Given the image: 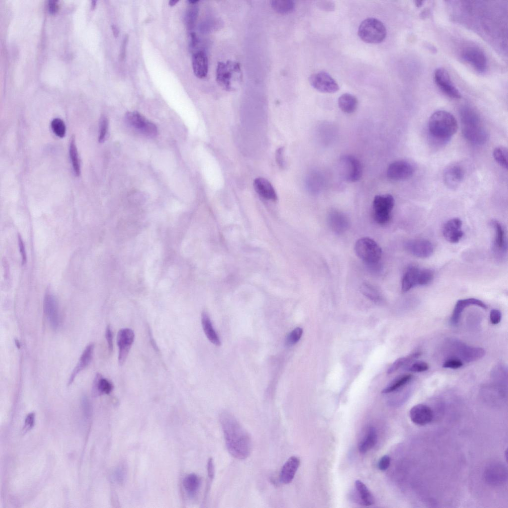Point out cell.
<instances>
[{"mask_svg": "<svg viewBox=\"0 0 508 508\" xmlns=\"http://www.w3.org/2000/svg\"><path fill=\"white\" fill-rule=\"evenodd\" d=\"M111 28L114 36L115 37H117L119 35V30L118 28L115 25H112Z\"/></svg>", "mask_w": 508, "mask_h": 508, "instance_id": "obj_58", "label": "cell"}, {"mask_svg": "<svg viewBox=\"0 0 508 508\" xmlns=\"http://www.w3.org/2000/svg\"><path fill=\"white\" fill-rule=\"evenodd\" d=\"M184 487L186 491L191 496H194L198 492L201 486V479L195 474H191L184 478Z\"/></svg>", "mask_w": 508, "mask_h": 508, "instance_id": "obj_32", "label": "cell"}, {"mask_svg": "<svg viewBox=\"0 0 508 508\" xmlns=\"http://www.w3.org/2000/svg\"><path fill=\"white\" fill-rule=\"evenodd\" d=\"M410 418L415 424L424 426L430 423L433 418L432 409L428 406L420 404L410 410Z\"/></svg>", "mask_w": 508, "mask_h": 508, "instance_id": "obj_19", "label": "cell"}, {"mask_svg": "<svg viewBox=\"0 0 508 508\" xmlns=\"http://www.w3.org/2000/svg\"><path fill=\"white\" fill-rule=\"evenodd\" d=\"M129 37L128 35H125L123 39V44L122 45V48H121L120 52V58L122 60H124L126 55V47L128 41Z\"/></svg>", "mask_w": 508, "mask_h": 508, "instance_id": "obj_54", "label": "cell"}, {"mask_svg": "<svg viewBox=\"0 0 508 508\" xmlns=\"http://www.w3.org/2000/svg\"><path fill=\"white\" fill-rule=\"evenodd\" d=\"M462 353L464 360L470 362L482 358L485 356L486 351L481 348L467 347L463 350Z\"/></svg>", "mask_w": 508, "mask_h": 508, "instance_id": "obj_38", "label": "cell"}, {"mask_svg": "<svg viewBox=\"0 0 508 508\" xmlns=\"http://www.w3.org/2000/svg\"><path fill=\"white\" fill-rule=\"evenodd\" d=\"M303 334V330L301 328H297L287 336L285 344L287 347H292L296 345L300 340Z\"/></svg>", "mask_w": 508, "mask_h": 508, "instance_id": "obj_43", "label": "cell"}, {"mask_svg": "<svg viewBox=\"0 0 508 508\" xmlns=\"http://www.w3.org/2000/svg\"><path fill=\"white\" fill-rule=\"evenodd\" d=\"M108 122L107 118L103 116L101 120L99 141L103 142L106 138L108 131Z\"/></svg>", "mask_w": 508, "mask_h": 508, "instance_id": "obj_45", "label": "cell"}, {"mask_svg": "<svg viewBox=\"0 0 508 508\" xmlns=\"http://www.w3.org/2000/svg\"><path fill=\"white\" fill-rule=\"evenodd\" d=\"M241 70L239 63L228 61L227 62H219L217 64L216 72V80L224 89L227 91L234 90L233 83L235 79L240 78Z\"/></svg>", "mask_w": 508, "mask_h": 508, "instance_id": "obj_6", "label": "cell"}, {"mask_svg": "<svg viewBox=\"0 0 508 508\" xmlns=\"http://www.w3.org/2000/svg\"><path fill=\"white\" fill-rule=\"evenodd\" d=\"M463 366V363L459 359H451L445 361L443 365V367L445 368H450L453 369H456L462 368Z\"/></svg>", "mask_w": 508, "mask_h": 508, "instance_id": "obj_46", "label": "cell"}, {"mask_svg": "<svg viewBox=\"0 0 508 508\" xmlns=\"http://www.w3.org/2000/svg\"><path fill=\"white\" fill-rule=\"evenodd\" d=\"M207 468L209 477L210 480H212L214 476V466L213 459L211 458L209 459Z\"/></svg>", "mask_w": 508, "mask_h": 508, "instance_id": "obj_53", "label": "cell"}, {"mask_svg": "<svg viewBox=\"0 0 508 508\" xmlns=\"http://www.w3.org/2000/svg\"><path fill=\"white\" fill-rule=\"evenodd\" d=\"M463 133L465 138L475 144L485 143L488 134L481 123L480 117L476 111L468 106L462 107L460 111Z\"/></svg>", "mask_w": 508, "mask_h": 508, "instance_id": "obj_3", "label": "cell"}, {"mask_svg": "<svg viewBox=\"0 0 508 508\" xmlns=\"http://www.w3.org/2000/svg\"><path fill=\"white\" fill-rule=\"evenodd\" d=\"M300 464L298 457H290L283 466L280 474V481L285 485L291 483L295 478Z\"/></svg>", "mask_w": 508, "mask_h": 508, "instance_id": "obj_21", "label": "cell"}, {"mask_svg": "<svg viewBox=\"0 0 508 508\" xmlns=\"http://www.w3.org/2000/svg\"><path fill=\"white\" fill-rule=\"evenodd\" d=\"M428 368L429 366L426 362L418 361L407 368V370L415 373H420L427 371Z\"/></svg>", "mask_w": 508, "mask_h": 508, "instance_id": "obj_44", "label": "cell"}, {"mask_svg": "<svg viewBox=\"0 0 508 508\" xmlns=\"http://www.w3.org/2000/svg\"><path fill=\"white\" fill-rule=\"evenodd\" d=\"M82 404L84 412L86 414H89L91 410V406L88 399L86 396H84L82 399Z\"/></svg>", "mask_w": 508, "mask_h": 508, "instance_id": "obj_55", "label": "cell"}, {"mask_svg": "<svg viewBox=\"0 0 508 508\" xmlns=\"http://www.w3.org/2000/svg\"><path fill=\"white\" fill-rule=\"evenodd\" d=\"M407 251L420 258L430 257L434 252V246L430 241L418 238L409 240L405 245Z\"/></svg>", "mask_w": 508, "mask_h": 508, "instance_id": "obj_15", "label": "cell"}, {"mask_svg": "<svg viewBox=\"0 0 508 508\" xmlns=\"http://www.w3.org/2000/svg\"><path fill=\"white\" fill-rule=\"evenodd\" d=\"M413 376L411 374L403 375L395 379L388 386L384 389L382 393L383 394H389L394 392L401 388L411 380Z\"/></svg>", "mask_w": 508, "mask_h": 508, "instance_id": "obj_34", "label": "cell"}, {"mask_svg": "<svg viewBox=\"0 0 508 508\" xmlns=\"http://www.w3.org/2000/svg\"><path fill=\"white\" fill-rule=\"evenodd\" d=\"M355 486L364 505L369 506L375 503L373 495L364 483L357 480L355 482Z\"/></svg>", "mask_w": 508, "mask_h": 508, "instance_id": "obj_33", "label": "cell"}, {"mask_svg": "<svg viewBox=\"0 0 508 508\" xmlns=\"http://www.w3.org/2000/svg\"><path fill=\"white\" fill-rule=\"evenodd\" d=\"M328 220L331 229L337 234L344 233L349 227L348 217L340 211L333 210L330 212Z\"/></svg>", "mask_w": 508, "mask_h": 508, "instance_id": "obj_22", "label": "cell"}, {"mask_svg": "<svg viewBox=\"0 0 508 508\" xmlns=\"http://www.w3.org/2000/svg\"><path fill=\"white\" fill-rule=\"evenodd\" d=\"M491 225L495 231L494 250L499 255L504 254L507 250V239L505 230L501 224L497 221H492Z\"/></svg>", "mask_w": 508, "mask_h": 508, "instance_id": "obj_27", "label": "cell"}, {"mask_svg": "<svg viewBox=\"0 0 508 508\" xmlns=\"http://www.w3.org/2000/svg\"><path fill=\"white\" fill-rule=\"evenodd\" d=\"M354 250L358 257L364 261L371 269L378 268L382 251L376 241L368 237L362 238L357 241Z\"/></svg>", "mask_w": 508, "mask_h": 508, "instance_id": "obj_4", "label": "cell"}, {"mask_svg": "<svg viewBox=\"0 0 508 508\" xmlns=\"http://www.w3.org/2000/svg\"><path fill=\"white\" fill-rule=\"evenodd\" d=\"M105 337L108 344L109 350L112 352L113 349V334L110 326L107 327Z\"/></svg>", "mask_w": 508, "mask_h": 508, "instance_id": "obj_52", "label": "cell"}, {"mask_svg": "<svg viewBox=\"0 0 508 508\" xmlns=\"http://www.w3.org/2000/svg\"><path fill=\"white\" fill-rule=\"evenodd\" d=\"M191 36V46L192 47H195L198 42L197 37L195 33H192L190 35Z\"/></svg>", "mask_w": 508, "mask_h": 508, "instance_id": "obj_57", "label": "cell"}, {"mask_svg": "<svg viewBox=\"0 0 508 508\" xmlns=\"http://www.w3.org/2000/svg\"><path fill=\"white\" fill-rule=\"evenodd\" d=\"M462 226V221L458 218L447 222L443 228V235L445 239L451 244L458 243L464 236Z\"/></svg>", "mask_w": 508, "mask_h": 508, "instance_id": "obj_17", "label": "cell"}, {"mask_svg": "<svg viewBox=\"0 0 508 508\" xmlns=\"http://www.w3.org/2000/svg\"><path fill=\"white\" fill-rule=\"evenodd\" d=\"M15 343H16V345L18 349H19L20 347V343L19 342V341L18 340H16L15 341Z\"/></svg>", "mask_w": 508, "mask_h": 508, "instance_id": "obj_61", "label": "cell"}, {"mask_svg": "<svg viewBox=\"0 0 508 508\" xmlns=\"http://www.w3.org/2000/svg\"><path fill=\"white\" fill-rule=\"evenodd\" d=\"M202 324L209 340L213 345L220 346L221 345L220 338L213 329L208 314L205 312L202 315Z\"/></svg>", "mask_w": 508, "mask_h": 508, "instance_id": "obj_28", "label": "cell"}, {"mask_svg": "<svg viewBox=\"0 0 508 508\" xmlns=\"http://www.w3.org/2000/svg\"><path fill=\"white\" fill-rule=\"evenodd\" d=\"M475 305L482 308L483 309H487V305L482 301L475 298H468L459 300L457 301L451 319V322L453 325H456L461 316V314L464 309L470 306Z\"/></svg>", "mask_w": 508, "mask_h": 508, "instance_id": "obj_23", "label": "cell"}, {"mask_svg": "<svg viewBox=\"0 0 508 508\" xmlns=\"http://www.w3.org/2000/svg\"><path fill=\"white\" fill-rule=\"evenodd\" d=\"M58 9V6L57 4V1H51L49 2V10L51 14H55L56 13Z\"/></svg>", "mask_w": 508, "mask_h": 508, "instance_id": "obj_56", "label": "cell"}, {"mask_svg": "<svg viewBox=\"0 0 508 508\" xmlns=\"http://www.w3.org/2000/svg\"><path fill=\"white\" fill-rule=\"evenodd\" d=\"M309 81L312 87L323 93H333L340 89L333 77L325 71H319L311 76Z\"/></svg>", "mask_w": 508, "mask_h": 508, "instance_id": "obj_11", "label": "cell"}, {"mask_svg": "<svg viewBox=\"0 0 508 508\" xmlns=\"http://www.w3.org/2000/svg\"><path fill=\"white\" fill-rule=\"evenodd\" d=\"M395 205L394 197L389 194L378 195L373 201V216L376 222L380 225L388 223Z\"/></svg>", "mask_w": 508, "mask_h": 508, "instance_id": "obj_7", "label": "cell"}, {"mask_svg": "<svg viewBox=\"0 0 508 508\" xmlns=\"http://www.w3.org/2000/svg\"><path fill=\"white\" fill-rule=\"evenodd\" d=\"M378 441V436L376 429L370 427L368 430L365 438L360 442L358 450L360 453L365 454L376 445Z\"/></svg>", "mask_w": 508, "mask_h": 508, "instance_id": "obj_29", "label": "cell"}, {"mask_svg": "<svg viewBox=\"0 0 508 508\" xmlns=\"http://www.w3.org/2000/svg\"><path fill=\"white\" fill-rule=\"evenodd\" d=\"M35 415L34 413L30 414L26 418L25 423V427L23 430L26 431L31 429L35 425Z\"/></svg>", "mask_w": 508, "mask_h": 508, "instance_id": "obj_51", "label": "cell"}, {"mask_svg": "<svg viewBox=\"0 0 508 508\" xmlns=\"http://www.w3.org/2000/svg\"><path fill=\"white\" fill-rule=\"evenodd\" d=\"M465 176L463 168L459 165H453L445 170L443 179L445 185L449 189H455L461 185Z\"/></svg>", "mask_w": 508, "mask_h": 508, "instance_id": "obj_18", "label": "cell"}, {"mask_svg": "<svg viewBox=\"0 0 508 508\" xmlns=\"http://www.w3.org/2000/svg\"><path fill=\"white\" fill-rule=\"evenodd\" d=\"M134 339L135 334L131 329H123L119 331L117 337V344L119 348L118 362L120 366L124 364Z\"/></svg>", "mask_w": 508, "mask_h": 508, "instance_id": "obj_13", "label": "cell"}, {"mask_svg": "<svg viewBox=\"0 0 508 508\" xmlns=\"http://www.w3.org/2000/svg\"><path fill=\"white\" fill-rule=\"evenodd\" d=\"M52 128L54 133L58 137L62 138L65 137L66 132L65 124L62 120L55 118L52 123Z\"/></svg>", "mask_w": 508, "mask_h": 508, "instance_id": "obj_42", "label": "cell"}, {"mask_svg": "<svg viewBox=\"0 0 508 508\" xmlns=\"http://www.w3.org/2000/svg\"><path fill=\"white\" fill-rule=\"evenodd\" d=\"M391 458L388 455H385L383 456L378 463V468L382 471L386 470L389 468L390 465Z\"/></svg>", "mask_w": 508, "mask_h": 508, "instance_id": "obj_47", "label": "cell"}, {"mask_svg": "<svg viewBox=\"0 0 508 508\" xmlns=\"http://www.w3.org/2000/svg\"><path fill=\"white\" fill-rule=\"evenodd\" d=\"M18 245L19 252L22 257V263L23 264H25L27 260V253L25 245H24L23 240L19 235H18Z\"/></svg>", "mask_w": 508, "mask_h": 508, "instance_id": "obj_50", "label": "cell"}, {"mask_svg": "<svg viewBox=\"0 0 508 508\" xmlns=\"http://www.w3.org/2000/svg\"><path fill=\"white\" fill-rule=\"evenodd\" d=\"M220 420L229 453L239 459L247 458L252 448L249 434L235 417L228 412L222 413Z\"/></svg>", "mask_w": 508, "mask_h": 508, "instance_id": "obj_1", "label": "cell"}, {"mask_svg": "<svg viewBox=\"0 0 508 508\" xmlns=\"http://www.w3.org/2000/svg\"><path fill=\"white\" fill-rule=\"evenodd\" d=\"M94 348V345L90 344L85 349L77 366L70 375L68 384V385H71L74 382L77 375L90 364L93 357Z\"/></svg>", "mask_w": 508, "mask_h": 508, "instance_id": "obj_26", "label": "cell"}, {"mask_svg": "<svg viewBox=\"0 0 508 508\" xmlns=\"http://www.w3.org/2000/svg\"><path fill=\"white\" fill-rule=\"evenodd\" d=\"M295 6V3L290 0H276L272 1L273 9L280 14H287L292 12Z\"/></svg>", "mask_w": 508, "mask_h": 508, "instance_id": "obj_36", "label": "cell"}, {"mask_svg": "<svg viewBox=\"0 0 508 508\" xmlns=\"http://www.w3.org/2000/svg\"><path fill=\"white\" fill-rule=\"evenodd\" d=\"M434 80L440 89L450 98H461L462 95L452 82L448 71L443 68H438L434 72Z\"/></svg>", "mask_w": 508, "mask_h": 508, "instance_id": "obj_12", "label": "cell"}, {"mask_svg": "<svg viewBox=\"0 0 508 508\" xmlns=\"http://www.w3.org/2000/svg\"><path fill=\"white\" fill-rule=\"evenodd\" d=\"M493 157L500 165L506 169L508 168V152L506 149L503 147L496 148L493 152Z\"/></svg>", "mask_w": 508, "mask_h": 508, "instance_id": "obj_40", "label": "cell"}, {"mask_svg": "<svg viewBox=\"0 0 508 508\" xmlns=\"http://www.w3.org/2000/svg\"><path fill=\"white\" fill-rule=\"evenodd\" d=\"M421 269L417 266H410L404 274L402 281L403 292H407L415 286H420Z\"/></svg>", "mask_w": 508, "mask_h": 508, "instance_id": "obj_20", "label": "cell"}, {"mask_svg": "<svg viewBox=\"0 0 508 508\" xmlns=\"http://www.w3.org/2000/svg\"><path fill=\"white\" fill-rule=\"evenodd\" d=\"M192 67L196 77L200 79L205 78L208 72V59L203 52H198L193 55Z\"/></svg>", "mask_w": 508, "mask_h": 508, "instance_id": "obj_25", "label": "cell"}, {"mask_svg": "<svg viewBox=\"0 0 508 508\" xmlns=\"http://www.w3.org/2000/svg\"><path fill=\"white\" fill-rule=\"evenodd\" d=\"M255 191L262 198L272 201L277 200V195L271 183L263 178H257L254 181Z\"/></svg>", "mask_w": 508, "mask_h": 508, "instance_id": "obj_24", "label": "cell"}, {"mask_svg": "<svg viewBox=\"0 0 508 508\" xmlns=\"http://www.w3.org/2000/svg\"><path fill=\"white\" fill-rule=\"evenodd\" d=\"M420 352H416L408 355L407 357H402L397 359L387 371V374H391L397 371L401 368L407 365L409 363L415 359L418 358L421 355Z\"/></svg>", "mask_w": 508, "mask_h": 508, "instance_id": "obj_37", "label": "cell"}, {"mask_svg": "<svg viewBox=\"0 0 508 508\" xmlns=\"http://www.w3.org/2000/svg\"><path fill=\"white\" fill-rule=\"evenodd\" d=\"M358 35L364 42L377 44L383 42L386 36L384 24L379 19L368 18L363 21L359 27Z\"/></svg>", "mask_w": 508, "mask_h": 508, "instance_id": "obj_5", "label": "cell"}, {"mask_svg": "<svg viewBox=\"0 0 508 508\" xmlns=\"http://www.w3.org/2000/svg\"><path fill=\"white\" fill-rule=\"evenodd\" d=\"M113 389L112 383L101 374H97L93 384V392L95 394H109Z\"/></svg>", "mask_w": 508, "mask_h": 508, "instance_id": "obj_31", "label": "cell"}, {"mask_svg": "<svg viewBox=\"0 0 508 508\" xmlns=\"http://www.w3.org/2000/svg\"><path fill=\"white\" fill-rule=\"evenodd\" d=\"M276 161L278 165L281 168L285 166V161L284 156V148L281 147L279 148L276 153Z\"/></svg>", "mask_w": 508, "mask_h": 508, "instance_id": "obj_48", "label": "cell"}, {"mask_svg": "<svg viewBox=\"0 0 508 508\" xmlns=\"http://www.w3.org/2000/svg\"><path fill=\"white\" fill-rule=\"evenodd\" d=\"M190 5L192 6L188 9L186 17V25L189 29L193 27L198 13V8L197 4Z\"/></svg>", "mask_w": 508, "mask_h": 508, "instance_id": "obj_41", "label": "cell"}, {"mask_svg": "<svg viewBox=\"0 0 508 508\" xmlns=\"http://www.w3.org/2000/svg\"><path fill=\"white\" fill-rule=\"evenodd\" d=\"M361 293L372 300L378 301L380 298L379 292L376 288L370 284L364 283L361 286Z\"/></svg>", "mask_w": 508, "mask_h": 508, "instance_id": "obj_39", "label": "cell"}, {"mask_svg": "<svg viewBox=\"0 0 508 508\" xmlns=\"http://www.w3.org/2000/svg\"><path fill=\"white\" fill-rule=\"evenodd\" d=\"M178 2L179 1H175V0H171V1L169 2V5L171 6V7H174L175 5H176Z\"/></svg>", "mask_w": 508, "mask_h": 508, "instance_id": "obj_59", "label": "cell"}, {"mask_svg": "<svg viewBox=\"0 0 508 508\" xmlns=\"http://www.w3.org/2000/svg\"><path fill=\"white\" fill-rule=\"evenodd\" d=\"M338 105L344 112L350 114L356 110L358 100L355 96L350 93H345L338 99Z\"/></svg>", "mask_w": 508, "mask_h": 508, "instance_id": "obj_30", "label": "cell"}, {"mask_svg": "<svg viewBox=\"0 0 508 508\" xmlns=\"http://www.w3.org/2000/svg\"><path fill=\"white\" fill-rule=\"evenodd\" d=\"M45 315L51 327L56 330L60 324L59 307L55 298L50 294H47L43 303Z\"/></svg>", "mask_w": 508, "mask_h": 508, "instance_id": "obj_16", "label": "cell"}, {"mask_svg": "<svg viewBox=\"0 0 508 508\" xmlns=\"http://www.w3.org/2000/svg\"><path fill=\"white\" fill-rule=\"evenodd\" d=\"M70 156L75 175L79 176L81 174L80 163L75 138H72L70 145Z\"/></svg>", "mask_w": 508, "mask_h": 508, "instance_id": "obj_35", "label": "cell"}, {"mask_svg": "<svg viewBox=\"0 0 508 508\" xmlns=\"http://www.w3.org/2000/svg\"><path fill=\"white\" fill-rule=\"evenodd\" d=\"M458 125L455 117L444 110L434 112L429 120L428 129L430 136L439 143H445L456 132Z\"/></svg>", "mask_w": 508, "mask_h": 508, "instance_id": "obj_2", "label": "cell"}, {"mask_svg": "<svg viewBox=\"0 0 508 508\" xmlns=\"http://www.w3.org/2000/svg\"><path fill=\"white\" fill-rule=\"evenodd\" d=\"M423 2H424L423 1H416L415 2V3H416L415 4H416V6L417 7H421L423 5Z\"/></svg>", "mask_w": 508, "mask_h": 508, "instance_id": "obj_60", "label": "cell"}, {"mask_svg": "<svg viewBox=\"0 0 508 508\" xmlns=\"http://www.w3.org/2000/svg\"><path fill=\"white\" fill-rule=\"evenodd\" d=\"M462 57L480 73L485 72L488 69L487 56L479 48L475 46L465 48L462 53Z\"/></svg>", "mask_w": 508, "mask_h": 508, "instance_id": "obj_9", "label": "cell"}, {"mask_svg": "<svg viewBox=\"0 0 508 508\" xmlns=\"http://www.w3.org/2000/svg\"><path fill=\"white\" fill-rule=\"evenodd\" d=\"M414 173V168L409 162L400 160L390 165L387 170V176L391 180L400 181L406 180Z\"/></svg>", "mask_w": 508, "mask_h": 508, "instance_id": "obj_14", "label": "cell"}, {"mask_svg": "<svg viewBox=\"0 0 508 508\" xmlns=\"http://www.w3.org/2000/svg\"><path fill=\"white\" fill-rule=\"evenodd\" d=\"M125 119L127 123L131 127L138 130L140 133L149 137H154L158 134L156 126L149 122L137 112H131L126 114Z\"/></svg>", "mask_w": 508, "mask_h": 508, "instance_id": "obj_10", "label": "cell"}, {"mask_svg": "<svg viewBox=\"0 0 508 508\" xmlns=\"http://www.w3.org/2000/svg\"><path fill=\"white\" fill-rule=\"evenodd\" d=\"M96 1H93L92 2V4H91V7H92V8L94 9V8H95V6H96Z\"/></svg>", "mask_w": 508, "mask_h": 508, "instance_id": "obj_62", "label": "cell"}, {"mask_svg": "<svg viewBox=\"0 0 508 508\" xmlns=\"http://www.w3.org/2000/svg\"><path fill=\"white\" fill-rule=\"evenodd\" d=\"M501 318L502 314L499 310L493 309L491 311L490 314V319L491 323L492 324H498L501 322Z\"/></svg>", "mask_w": 508, "mask_h": 508, "instance_id": "obj_49", "label": "cell"}, {"mask_svg": "<svg viewBox=\"0 0 508 508\" xmlns=\"http://www.w3.org/2000/svg\"><path fill=\"white\" fill-rule=\"evenodd\" d=\"M340 172L344 179L349 182H355L362 175V167L360 162L352 156H344L340 161Z\"/></svg>", "mask_w": 508, "mask_h": 508, "instance_id": "obj_8", "label": "cell"}]
</instances>
